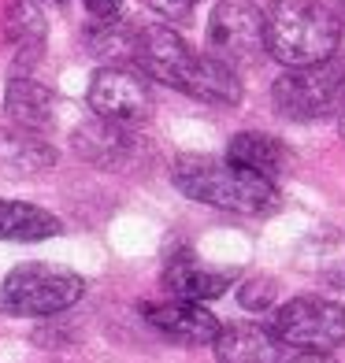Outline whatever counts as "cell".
<instances>
[{
    "label": "cell",
    "mask_w": 345,
    "mask_h": 363,
    "mask_svg": "<svg viewBox=\"0 0 345 363\" xmlns=\"http://www.w3.org/2000/svg\"><path fill=\"white\" fill-rule=\"evenodd\" d=\"M216 363H283V341L271 326L230 323L216 334Z\"/></svg>",
    "instance_id": "8fae6325"
},
{
    "label": "cell",
    "mask_w": 345,
    "mask_h": 363,
    "mask_svg": "<svg viewBox=\"0 0 345 363\" xmlns=\"http://www.w3.org/2000/svg\"><path fill=\"white\" fill-rule=\"evenodd\" d=\"M86 8L97 15V19H115V11L123 8V0H86Z\"/></svg>",
    "instance_id": "d6986e66"
},
{
    "label": "cell",
    "mask_w": 345,
    "mask_h": 363,
    "mask_svg": "<svg viewBox=\"0 0 345 363\" xmlns=\"http://www.w3.org/2000/svg\"><path fill=\"white\" fill-rule=\"evenodd\" d=\"M4 108L11 115V123L19 130H26V134H45V130L56 123V96L48 93L41 82L26 78V74L8 82Z\"/></svg>",
    "instance_id": "4fadbf2b"
},
{
    "label": "cell",
    "mask_w": 345,
    "mask_h": 363,
    "mask_svg": "<svg viewBox=\"0 0 345 363\" xmlns=\"http://www.w3.org/2000/svg\"><path fill=\"white\" fill-rule=\"evenodd\" d=\"M286 363H338V359L331 352H301V356H293Z\"/></svg>",
    "instance_id": "ffe728a7"
},
{
    "label": "cell",
    "mask_w": 345,
    "mask_h": 363,
    "mask_svg": "<svg viewBox=\"0 0 345 363\" xmlns=\"http://www.w3.org/2000/svg\"><path fill=\"white\" fill-rule=\"evenodd\" d=\"M208 48L230 71L256 63L264 52V11L253 0H219L208 19Z\"/></svg>",
    "instance_id": "52a82bcc"
},
{
    "label": "cell",
    "mask_w": 345,
    "mask_h": 363,
    "mask_svg": "<svg viewBox=\"0 0 345 363\" xmlns=\"http://www.w3.org/2000/svg\"><path fill=\"white\" fill-rule=\"evenodd\" d=\"M197 4L201 0H149V8H156L163 19H190Z\"/></svg>",
    "instance_id": "ac0fdd59"
},
{
    "label": "cell",
    "mask_w": 345,
    "mask_h": 363,
    "mask_svg": "<svg viewBox=\"0 0 345 363\" xmlns=\"http://www.w3.org/2000/svg\"><path fill=\"white\" fill-rule=\"evenodd\" d=\"M226 160L275 182L278 174L286 171L290 152H286L283 141H275L268 134H238V138H230V145H226Z\"/></svg>",
    "instance_id": "9a60e30c"
},
{
    "label": "cell",
    "mask_w": 345,
    "mask_h": 363,
    "mask_svg": "<svg viewBox=\"0 0 345 363\" xmlns=\"http://www.w3.org/2000/svg\"><path fill=\"white\" fill-rule=\"evenodd\" d=\"M275 111L290 123H316L345 108V60L327 56L319 63L290 67L271 86Z\"/></svg>",
    "instance_id": "277c9868"
},
{
    "label": "cell",
    "mask_w": 345,
    "mask_h": 363,
    "mask_svg": "<svg viewBox=\"0 0 345 363\" xmlns=\"http://www.w3.org/2000/svg\"><path fill=\"white\" fill-rule=\"evenodd\" d=\"M130 56L156 82L178 93H190L204 104H238L241 82L216 56H201L168 26H141L130 34Z\"/></svg>",
    "instance_id": "6da1fadb"
},
{
    "label": "cell",
    "mask_w": 345,
    "mask_h": 363,
    "mask_svg": "<svg viewBox=\"0 0 345 363\" xmlns=\"http://www.w3.org/2000/svg\"><path fill=\"white\" fill-rule=\"evenodd\" d=\"M82 289H86V282L67 267L23 263V267L8 271V278L0 282V308L8 315L45 319V315H60L71 304H78Z\"/></svg>",
    "instance_id": "5b68a950"
},
{
    "label": "cell",
    "mask_w": 345,
    "mask_h": 363,
    "mask_svg": "<svg viewBox=\"0 0 345 363\" xmlns=\"http://www.w3.org/2000/svg\"><path fill=\"white\" fill-rule=\"evenodd\" d=\"M171 182L178 193L190 201L234 211V216H268L278 204L275 182L264 174H253L230 160H212V156H182L175 160Z\"/></svg>",
    "instance_id": "7a4b0ae2"
},
{
    "label": "cell",
    "mask_w": 345,
    "mask_h": 363,
    "mask_svg": "<svg viewBox=\"0 0 345 363\" xmlns=\"http://www.w3.org/2000/svg\"><path fill=\"white\" fill-rule=\"evenodd\" d=\"M275 293H278V286L271 282V278H249V282L241 286L238 301H241V308H249V311H264V308L275 304Z\"/></svg>",
    "instance_id": "e0dca14e"
},
{
    "label": "cell",
    "mask_w": 345,
    "mask_h": 363,
    "mask_svg": "<svg viewBox=\"0 0 345 363\" xmlns=\"http://www.w3.org/2000/svg\"><path fill=\"white\" fill-rule=\"evenodd\" d=\"M56 234H60V219L53 211L0 196V241H48Z\"/></svg>",
    "instance_id": "2e32d148"
},
{
    "label": "cell",
    "mask_w": 345,
    "mask_h": 363,
    "mask_svg": "<svg viewBox=\"0 0 345 363\" xmlns=\"http://www.w3.org/2000/svg\"><path fill=\"white\" fill-rule=\"evenodd\" d=\"M38 4H41V0H38ZM45 4H60V8H63V4H67V0H45Z\"/></svg>",
    "instance_id": "44dd1931"
},
{
    "label": "cell",
    "mask_w": 345,
    "mask_h": 363,
    "mask_svg": "<svg viewBox=\"0 0 345 363\" xmlns=\"http://www.w3.org/2000/svg\"><path fill=\"white\" fill-rule=\"evenodd\" d=\"M238 278V271L226 267H212V263L197 259L193 252H175L163 267V286L182 301H219L223 289Z\"/></svg>",
    "instance_id": "30bf717a"
},
{
    "label": "cell",
    "mask_w": 345,
    "mask_h": 363,
    "mask_svg": "<svg viewBox=\"0 0 345 363\" xmlns=\"http://www.w3.org/2000/svg\"><path fill=\"white\" fill-rule=\"evenodd\" d=\"M141 315L156 334H163L168 341L178 345H212L219 334V323L208 308H201L197 301H160V304H141Z\"/></svg>",
    "instance_id": "9c48e42d"
},
{
    "label": "cell",
    "mask_w": 345,
    "mask_h": 363,
    "mask_svg": "<svg viewBox=\"0 0 345 363\" xmlns=\"http://www.w3.org/2000/svg\"><path fill=\"white\" fill-rule=\"evenodd\" d=\"M4 38L15 48L19 63H34L45 52V38H48V23L38 0H8L4 8Z\"/></svg>",
    "instance_id": "5bb4252c"
},
{
    "label": "cell",
    "mask_w": 345,
    "mask_h": 363,
    "mask_svg": "<svg viewBox=\"0 0 345 363\" xmlns=\"http://www.w3.org/2000/svg\"><path fill=\"white\" fill-rule=\"evenodd\" d=\"M341 23L319 0H275L264 15V52L286 67L319 63L338 52Z\"/></svg>",
    "instance_id": "3957f363"
},
{
    "label": "cell",
    "mask_w": 345,
    "mask_h": 363,
    "mask_svg": "<svg viewBox=\"0 0 345 363\" xmlns=\"http://www.w3.org/2000/svg\"><path fill=\"white\" fill-rule=\"evenodd\" d=\"M275 337L301 352H334L345 341V308L327 296H293L271 319Z\"/></svg>",
    "instance_id": "8992f818"
},
{
    "label": "cell",
    "mask_w": 345,
    "mask_h": 363,
    "mask_svg": "<svg viewBox=\"0 0 345 363\" xmlns=\"http://www.w3.org/2000/svg\"><path fill=\"white\" fill-rule=\"evenodd\" d=\"M89 108L101 115V119L134 126L153 111L149 82L138 78L126 67H101L89 78Z\"/></svg>",
    "instance_id": "ba28073f"
},
{
    "label": "cell",
    "mask_w": 345,
    "mask_h": 363,
    "mask_svg": "<svg viewBox=\"0 0 345 363\" xmlns=\"http://www.w3.org/2000/svg\"><path fill=\"white\" fill-rule=\"evenodd\" d=\"M75 152L82 160L97 163V167H119V163L130 160L134 152V138L123 123H111V119H89L75 130Z\"/></svg>",
    "instance_id": "7c38bea8"
}]
</instances>
